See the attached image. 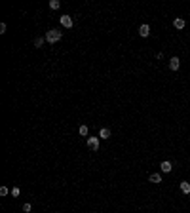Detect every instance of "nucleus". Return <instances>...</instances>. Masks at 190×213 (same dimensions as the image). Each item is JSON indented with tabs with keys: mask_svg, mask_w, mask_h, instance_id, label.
<instances>
[{
	"mask_svg": "<svg viewBox=\"0 0 190 213\" xmlns=\"http://www.w3.org/2000/svg\"><path fill=\"white\" fill-rule=\"evenodd\" d=\"M59 6H61V2H59V0H50V8H52V10H57Z\"/></svg>",
	"mask_w": 190,
	"mask_h": 213,
	"instance_id": "12",
	"label": "nucleus"
},
{
	"mask_svg": "<svg viewBox=\"0 0 190 213\" xmlns=\"http://www.w3.org/2000/svg\"><path fill=\"white\" fill-rule=\"evenodd\" d=\"M44 42H46V38H42V36L34 38V46H36V48H42V46H44Z\"/></svg>",
	"mask_w": 190,
	"mask_h": 213,
	"instance_id": "11",
	"label": "nucleus"
},
{
	"mask_svg": "<svg viewBox=\"0 0 190 213\" xmlns=\"http://www.w3.org/2000/svg\"><path fill=\"white\" fill-rule=\"evenodd\" d=\"M8 194V188L6 186H0V196H6Z\"/></svg>",
	"mask_w": 190,
	"mask_h": 213,
	"instance_id": "16",
	"label": "nucleus"
},
{
	"mask_svg": "<svg viewBox=\"0 0 190 213\" xmlns=\"http://www.w3.org/2000/svg\"><path fill=\"white\" fill-rule=\"evenodd\" d=\"M0 32H2V34L6 32V23H0Z\"/></svg>",
	"mask_w": 190,
	"mask_h": 213,
	"instance_id": "17",
	"label": "nucleus"
},
{
	"mask_svg": "<svg viewBox=\"0 0 190 213\" xmlns=\"http://www.w3.org/2000/svg\"><path fill=\"white\" fill-rule=\"evenodd\" d=\"M88 147L91 150H97L99 149V137H88Z\"/></svg>",
	"mask_w": 190,
	"mask_h": 213,
	"instance_id": "2",
	"label": "nucleus"
},
{
	"mask_svg": "<svg viewBox=\"0 0 190 213\" xmlns=\"http://www.w3.org/2000/svg\"><path fill=\"white\" fill-rule=\"evenodd\" d=\"M99 137H103V139H108V137H110V129H108V128H101V131H99Z\"/></svg>",
	"mask_w": 190,
	"mask_h": 213,
	"instance_id": "7",
	"label": "nucleus"
},
{
	"mask_svg": "<svg viewBox=\"0 0 190 213\" xmlns=\"http://www.w3.org/2000/svg\"><path fill=\"white\" fill-rule=\"evenodd\" d=\"M61 25L67 27V29H70V27H72V17L70 15H61Z\"/></svg>",
	"mask_w": 190,
	"mask_h": 213,
	"instance_id": "4",
	"label": "nucleus"
},
{
	"mask_svg": "<svg viewBox=\"0 0 190 213\" xmlns=\"http://www.w3.org/2000/svg\"><path fill=\"white\" fill-rule=\"evenodd\" d=\"M19 186H13V188H11V196H19Z\"/></svg>",
	"mask_w": 190,
	"mask_h": 213,
	"instance_id": "14",
	"label": "nucleus"
},
{
	"mask_svg": "<svg viewBox=\"0 0 190 213\" xmlns=\"http://www.w3.org/2000/svg\"><path fill=\"white\" fill-rule=\"evenodd\" d=\"M61 38H63V32L57 31V29H50L46 32V42H50V44H57Z\"/></svg>",
	"mask_w": 190,
	"mask_h": 213,
	"instance_id": "1",
	"label": "nucleus"
},
{
	"mask_svg": "<svg viewBox=\"0 0 190 213\" xmlns=\"http://www.w3.org/2000/svg\"><path fill=\"white\" fill-rule=\"evenodd\" d=\"M139 34H141L142 38H147L148 34H150V27H148V25H141V27H139Z\"/></svg>",
	"mask_w": 190,
	"mask_h": 213,
	"instance_id": "5",
	"label": "nucleus"
},
{
	"mask_svg": "<svg viewBox=\"0 0 190 213\" xmlns=\"http://www.w3.org/2000/svg\"><path fill=\"white\" fill-rule=\"evenodd\" d=\"M80 135H82V137H86V135H88V126H80Z\"/></svg>",
	"mask_w": 190,
	"mask_h": 213,
	"instance_id": "13",
	"label": "nucleus"
},
{
	"mask_svg": "<svg viewBox=\"0 0 190 213\" xmlns=\"http://www.w3.org/2000/svg\"><path fill=\"white\" fill-rule=\"evenodd\" d=\"M179 67H181L179 57H171V59H169V69H171V70H179Z\"/></svg>",
	"mask_w": 190,
	"mask_h": 213,
	"instance_id": "3",
	"label": "nucleus"
},
{
	"mask_svg": "<svg viewBox=\"0 0 190 213\" xmlns=\"http://www.w3.org/2000/svg\"><path fill=\"white\" fill-rule=\"evenodd\" d=\"M31 209H32V206H31V204H25V206H23V211H25V213H29Z\"/></svg>",
	"mask_w": 190,
	"mask_h": 213,
	"instance_id": "15",
	"label": "nucleus"
},
{
	"mask_svg": "<svg viewBox=\"0 0 190 213\" xmlns=\"http://www.w3.org/2000/svg\"><path fill=\"white\" fill-rule=\"evenodd\" d=\"M160 167H162V171H164V173H169V171L173 169L171 162H162V165H160Z\"/></svg>",
	"mask_w": 190,
	"mask_h": 213,
	"instance_id": "6",
	"label": "nucleus"
},
{
	"mask_svg": "<svg viewBox=\"0 0 190 213\" xmlns=\"http://www.w3.org/2000/svg\"><path fill=\"white\" fill-rule=\"evenodd\" d=\"M150 179V183H162V177H160V173H152V175L148 177Z\"/></svg>",
	"mask_w": 190,
	"mask_h": 213,
	"instance_id": "10",
	"label": "nucleus"
},
{
	"mask_svg": "<svg viewBox=\"0 0 190 213\" xmlns=\"http://www.w3.org/2000/svg\"><path fill=\"white\" fill-rule=\"evenodd\" d=\"M181 190L185 192V194H190V183L183 181V183H181Z\"/></svg>",
	"mask_w": 190,
	"mask_h": 213,
	"instance_id": "9",
	"label": "nucleus"
},
{
	"mask_svg": "<svg viewBox=\"0 0 190 213\" xmlns=\"http://www.w3.org/2000/svg\"><path fill=\"white\" fill-rule=\"evenodd\" d=\"M173 25H175V29H185V19L177 17V19L173 21Z\"/></svg>",
	"mask_w": 190,
	"mask_h": 213,
	"instance_id": "8",
	"label": "nucleus"
}]
</instances>
